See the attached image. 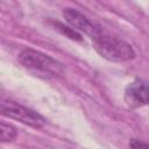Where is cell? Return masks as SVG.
<instances>
[{
	"instance_id": "5",
	"label": "cell",
	"mask_w": 149,
	"mask_h": 149,
	"mask_svg": "<svg viewBox=\"0 0 149 149\" xmlns=\"http://www.w3.org/2000/svg\"><path fill=\"white\" fill-rule=\"evenodd\" d=\"M63 16L73 29L84 33L88 37H92L100 28L94 22H92L87 16H85L83 13L74 8H64Z\"/></svg>"
},
{
	"instance_id": "3",
	"label": "cell",
	"mask_w": 149,
	"mask_h": 149,
	"mask_svg": "<svg viewBox=\"0 0 149 149\" xmlns=\"http://www.w3.org/2000/svg\"><path fill=\"white\" fill-rule=\"evenodd\" d=\"M0 112L3 116L20 121L33 128H42L45 125V119L41 114L15 101L2 100L0 104Z\"/></svg>"
},
{
	"instance_id": "8",
	"label": "cell",
	"mask_w": 149,
	"mask_h": 149,
	"mask_svg": "<svg viewBox=\"0 0 149 149\" xmlns=\"http://www.w3.org/2000/svg\"><path fill=\"white\" fill-rule=\"evenodd\" d=\"M129 146L133 147V148H139V147L149 148V143H143V142H140L139 140H132V141L129 142Z\"/></svg>"
},
{
	"instance_id": "2",
	"label": "cell",
	"mask_w": 149,
	"mask_h": 149,
	"mask_svg": "<svg viewBox=\"0 0 149 149\" xmlns=\"http://www.w3.org/2000/svg\"><path fill=\"white\" fill-rule=\"evenodd\" d=\"M17 61L23 68L36 72L40 76H44L45 78H57L64 73L62 63L49 55L31 48L21 50L17 55Z\"/></svg>"
},
{
	"instance_id": "1",
	"label": "cell",
	"mask_w": 149,
	"mask_h": 149,
	"mask_svg": "<svg viewBox=\"0 0 149 149\" xmlns=\"http://www.w3.org/2000/svg\"><path fill=\"white\" fill-rule=\"evenodd\" d=\"M91 40L97 52L108 61L128 62L135 58V51L128 42L105 31L102 28H99Z\"/></svg>"
},
{
	"instance_id": "7",
	"label": "cell",
	"mask_w": 149,
	"mask_h": 149,
	"mask_svg": "<svg viewBox=\"0 0 149 149\" xmlns=\"http://www.w3.org/2000/svg\"><path fill=\"white\" fill-rule=\"evenodd\" d=\"M56 24H57L58 29H59L63 34H65L66 36H69L70 38H72V40H78V41L81 40V36L76 31V29L70 28V27H64L62 23H58V22H56Z\"/></svg>"
},
{
	"instance_id": "6",
	"label": "cell",
	"mask_w": 149,
	"mask_h": 149,
	"mask_svg": "<svg viewBox=\"0 0 149 149\" xmlns=\"http://www.w3.org/2000/svg\"><path fill=\"white\" fill-rule=\"evenodd\" d=\"M16 135L17 130L13 125L7 123L5 121L0 123V142H12L16 137Z\"/></svg>"
},
{
	"instance_id": "4",
	"label": "cell",
	"mask_w": 149,
	"mask_h": 149,
	"mask_svg": "<svg viewBox=\"0 0 149 149\" xmlns=\"http://www.w3.org/2000/svg\"><path fill=\"white\" fill-rule=\"evenodd\" d=\"M125 101L133 108L149 105V81L142 79L132 81L125 90Z\"/></svg>"
}]
</instances>
